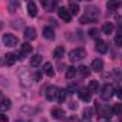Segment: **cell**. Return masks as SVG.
<instances>
[{
  "label": "cell",
  "mask_w": 122,
  "mask_h": 122,
  "mask_svg": "<svg viewBox=\"0 0 122 122\" xmlns=\"http://www.w3.org/2000/svg\"><path fill=\"white\" fill-rule=\"evenodd\" d=\"M119 6H121V3H119V2H108V3H106V7H108V9H109L111 12L116 10V9H118Z\"/></svg>",
  "instance_id": "obj_31"
},
{
  "label": "cell",
  "mask_w": 122,
  "mask_h": 122,
  "mask_svg": "<svg viewBox=\"0 0 122 122\" xmlns=\"http://www.w3.org/2000/svg\"><path fill=\"white\" fill-rule=\"evenodd\" d=\"M63 55H65V47H63V46H57V47L53 50V56H55L56 59L63 57Z\"/></svg>",
  "instance_id": "obj_25"
},
{
  "label": "cell",
  "mask_w": 122,
  "mask_h": 122,
  "mask_svg": "<svg viewBox=\"0 0 122 122\" xmlns=\"http://www.w3.org/2000/svg\"><path fill=\"white\" fill-rule=\"evenodd\" d=\"M113 111V115H121V103H116L115 108H112Z\"/></svg>",
  "instance_id": "obj_35"
},
{
  "label": "cell",
  "mask_w": 122,
  "mask_h": 122,
  "mask_svg": "<svg viewBox=\"0 0 122 122\" xmlns=\"http://www.w3.org/2000/svg\"><path fill=\"white\" fill-rule=\"evenodd\" d=\"M50 113H52V116L56 118V119H62V118H65V111L60 109V108H53V109L50 111Z\"/></svg>",
  "instance_id": "obj_16"
},
{
  "label": "cell",
  "mask_w": 122,
  "mask_h": 122,
  "mask_svg": "<svg viewBox=\"0 0 122 122\" xmlns=\"http://www.w3.org/2000/svg\"><path fill=\"white\" fill-rule=\"evenodd\" d=\"M75 75H76V68H73V66H69V68H66V72H65V76H66V79H72Z\"/></svg>",
  "instance_id": "obj_28"
},
{
  "label": "cell",
  "mask_w": 122,
  "mask_h": 122,
  "mask_svg": "<svg viewBox=\"0 0 122 122\" xmlns=\"http://www.w3.org/2000/svg\"><path fill=\"white\" fill-rule=\"evenodd\" d=\"M113 92H115V89H113V86L111 85V83H106V85H103L102 86V89H101V98L103 99V101H108V99H111L112 96H113Z\"/></svg>",
  "instance_id": "obj_5"
},
{
  "label": "cell",
  "mask_w": 122,
  "mask_h": 122,
  "mask_svg": "<svg viewBox=\"0 0 122 122\" xmlns=\"http://www.w3.org/2000/svg\"><path fill=\"white\" fill-rule=\"evenodd\" d=\"M40 78H42V73H40V72H37V73H36V76H35V79H36V81H40Z\"/></svg>",
  "instance_id": "obj_38"
},
{
  "label": "cell",
  "mask_w": 122,
  "mask_h": 122,
  "mask_svg": "<svg viewBox=\"0 0 122 122\" xmlns=\"http://www.w3.org/2000/svg\"><path fill=\"white\" fill-rule=\"evenodd\" d=\"M3 43H5V46H7V47H15V46H17L19 39H17L15 35L7 33V35L3 36Z\"/></svg>",
  "instance_id": "obj_6"
},
{
  "label": "cell",
  "mask_w": 122,
  "mask_h": 122,
  "mask_svg": "<svg viewBox=\"0 0 122 122\" xmlns=\"http://www.w3.org/2000/svg\"><path fill=\"white\" fill-rule=\"evenodd\" d=\"M16 60H17V59H16V55H15V53H7V55L5 56V63L9 65V66L15 65Z\"/></svg>",
  "instance_id": "obj_21"
},
{
  "label": "cell",
  "mask_w": 122,
  "mask_h": 122,
  "mask_svg": "<svg viewBox=\"0 0 122 122\" xmlns=\"http://www.w3.org/2000/svg\"><path fill=\"white\" fill-rule=\"evenodd\" d=\"M83 57H86V50L83 47H76L73 50L69 52V59L72 62H76V60H82Z\"/></svg>",
  "instance_id": "obj_3"
},
{
  "label": "cell",
  "mask_w": 122,
  "mask_h": 122,
  "mask_svg": "<svg viewBox=\"0 0 122 122\" xmlns=\"http://www.w3.org/2000/svg\"><path fill=\"white\" fill-rule=\"evenodd\" d=\"M27 15L30 17H35L37 15V7H36V3L35 2H29L27 3Z\"/></svg>",
  "instance_id": "obj_15"
},
{
  "label": "cell",
  "mask_w": 122,
  "mask_h": 122,
  "mask_svg": "<svg viewBox=\"0 0 122 122\" xmlns=\"http://www.w3.org/2000/svg\"><path fill=\"white\" fill-rule=\"evenodd\" d=\"M95 49H96L101 55H103V53H106V52H108V45H106V42H103V40L98 39V40H96V43H95Z\"/></svg>",
  "instance_id": "obj_9"
},
{
  "label": "cell",
  "mask_w": 122,
  "mask_h": 122,
  "mask_svg": "<svg viewBox=\"0 0 122 122\" xmlns=\"http://www.w3.org/2000/svg\"><path fill=\"white\" fill-rule=\"evenodd\" d=\"M91 69L95 71V72H101L103 69V60L102 59H95L92 62V65H91Z\"/></svg>",
  "instance_id": "obj_13"
},
{
  "label": "cell",
  "mask_w": 122,
  "mask_h": 122,
  "mask_svg": "<svg viewBox=\"0 0 122 122\" xmlns=\"http://www.w3.org/2000/svg\"><path fill=\"white\" fill-rule=\"evenodd\" d=\"M85 12H86L85 17H88V19H89V22H95V20L99 17V15H101V13H99V9H98L96 6H92V5L86 6Z\"/></svg>",
  "instance_id": "obj_4"
},
{
  "label": "cell",
  "mask_w": 122,
  "mask_h": 122,
  "mask_svg": "<svg viewBox=\"0 0 122 122\" xmlns=\"http://www.w3.org/2000/svg\"><path fill=\"white\" fill-rule=\"evenodd\" d=\"M40 63H42V56H40V55H33V56L30 57V66L36 68V66H39Z\"/></svg>",
  "instance_id": "obj_22"
},
{
  "label": "cell",
  "mask_w": 122,
  "mask_h": 122,
  "mask_svg": "<svg viewBox=\"0 0 122 122\" xmlns=\"http://www.w3.org/2000/svg\"><path fill=\"white\" fill-rule=\"evenodd\" d=\"M0 122H9V118H7V115L0 113Z\"/></svg>",
  "instance_id": "obj_36"
},
{
  "label": "cell",
  "mask_w": 122,
  "mask_h": 122,
  "mask_svg": "<svg viewBox=\"0 0 122 122\" xmlns=\"http://www.w3.org/2000/svg\"><path fill=\"white\" fill-rule=\"evenodd\" d=\"M57 91H59V89H57L56 86H49V88L46 89V92H45V93H46V99H47V101H53V99L57 96Z\"/></svg>",
  "instance_id": "obj_10"
},
{
  "label": "cell",
  "mask_w": 122,
  "mask_h": 122,
  "mask_svg": "<svg viewBox=\"0 0 122 122\" xmlns=\"http://www.w3.org/2000/svg\"><path fill=\"white\" fill-rule=\"evenodd\" d=\"M2 65H6V63H5V59L0 57V66H2Z\"/></svg>",
  "instance_id": "obj_39"
},
{
  "label": "cell",
  "mask_w": 122,
  "mask_h": 122,
  "mask_svg": "<svg viewBox=\"0 0 122 122\" xmlns=\"http://www.w3.org/2000/svg\"><path fill=\"white\" fill-rule=\"evenodd\" d=\"M23 36H25V39H26L27 42H29V40H30V42L35 40V39H36V29H35V27H26Z\"/></svg>",
  "instance_id": "obj_8"
},
{
  "label": "cell",
  "mask_w": 122,
  "mask_h": 122,
  "mask_svg": "<svg viewBox=\"0 0 122 122\" xmlns=\"http://www.w3.org/2000/svg\"><path fill=\"white\" fill-rule=\"evenodd\" d=\"M88 35H89L91 37H96V36L99 35V30H98V29H91V30L88 32Z\"/></svg>",
  "instance_id": "obj_34"
},
{
  "label": "cell",
  "mask_w": 122,
  "mask_h": 122,
  "mask_svg": "<svg viewBox=\"0 0 122 122\" xmlns=\"http://www.w3.org/2000/svg\"><path fill=\"white\" fill-rule=\"evenodd\" d=\"M106 122H111V121H106Z\"/></svg>",
  "instance_id": "obj_41"
},
{
  "label": "cell",
  "mask_w": 122,
  "mask_h": 122,
  "mask_svg": "<svg viewBox=\"0 0 122 122\" xmlns=\"http://www.w3.org/2000/svg\"><path fill=\"white\" fill-rule=\"evenodd\" d=\"M121 92H122V89H121V88H118V89H116V96H118V98H121V96H122V93H121Z\"/></svg>",
  "instance_id": "obj_37"
},
{
  "label": "cell",
  "mask_w": 122,
  "mask_h": 122,
  "mask_svg": "<svg viewBox=\"0 0 122 122\" xmlns=\"http://www.w3.org/2000/svg\"><path fill=\"white\" fill-rule=\"evenodd\" d=\"M66 96H68V91L66 89H59L57 91V101L60 102V103H63L65 101H66Z\"/></svg>",
  "instance_id": "obj_24"
},
{
  "label": "cell",
  "mask_w": 122,
  "mask_h": 122,
  "mask_svg": "<svg viewBox=\"0 0 122 122\" xmlns=\"http://www.w3.org/2000/svg\"><path fill=\"white\" fill-rule=\"evenodd\" d=\"M12 26H13L15 29H19V27L23 26V20H22V19H19V20H13V22H12Z\"/></svg>",
  "instance_id": "obj_32"
},
{
  "label": "cell",
  "mask_w": 122,
  "mask_h": 122,
  "mask_svg": "<svg viewBox=\"0 0 122 122\" xmlns=\"http://www.w3.org/2000/svg\"><path fill=\"white\" fill-rule=\"evenodd\" d=\"M113 30H115L113 23H111V22L103 23V26H102V32H103L105 35H112V32H113Z\"/></svg>",
  "instance_id": "obj_19"
},
{
  "label": "cell",
  "mask_w": 122,
  "mask_h": 122,
  "mask_svg": "<svg viewBox=\"0 0 122 122\" xmlns=\"http://www.w3.org/2000/svg\"><path fill=\"white\" fill-rule=\"evenodd\" d=\"M42 6L46 12H53V9L57 6V2H55V0H43Z\"/></svg>",
  "instance_id": "obj_11"
},
{
  "label": "cell",
  "mask_w": 122,
  "mask_h": 122,
  "mask_svg": "<svg viewBox=\"0 0 122 122\" xmlns=\"http://www.w3.org/2000/svg\"><path fill=\"white\" fill-rule=\"evenodd\" d=\"M32 50H33V47L30 46V43H23L22 46H20V52L23 53V55H29V53H32Z\"/></svg>",
  "instance_id": "obj_27"
},
{
  "label": "cell",
  "mask_w": 122,
  "mask_h": 122,
  "mask_svg": "<svg viewBox=\"0 0 122 122\" xmlns=\"http://www.w3.org/2000/svg\"><path fill=\"white\" fill-rule=\"evenodd\" d=\"M12 108V101L10 99H2L0 102V112H7Z\"/></svg>",
  "instance_id": "obj_17"
},
{
  "label": "cell",
  "mask_w": 122,
  "mask_h": 122,
  "mask_svg": "<svg viewBox=\"0 0 122 122\" xmlns=\"http://www.w3.org/2000/svg\"><path fill=\"white\" fill-rule=\"evenodd\" d=\"M57 15H59L60 19L65 20V22H71V20H72V15L69 13V10H68L66 7H59V9H57Z\"/></svg>",
  "instance_id": "obj_7"
},
{
  "label": "cell",
  "mask_w": 122,
  "mask_h": 122,
  "mask_svg": "<svg viewBox=\"0 0 122 122\" xmlns=\"http://www.w3.org/2000/svg\"><path fill=\"white\" fill-rule=\"evenodd\" d=\"M96 111H98V116H101V118H112L113 116V111L108 103L99 105V102H98L96 103Z\"/></svg>",
  "instance_id": "obj_2"
},
{
  "label": "cell",
  "mask_w": 122,
  "mask_h": 122,
  "mask_svg": "<svg viewBox=\"0 0 122 122\" xmlns=\"http://www.w3.org/2000/svg\"><path fill=\"white\" fill-rule=\"evenodd\" d=\"M20 7V2L19 0H10V2L7 3V9H9V12L10 13H15V12H17V9Z\"/></svg>",
  "instance_id": "obj_14"
},
{
  "label": "cell",
  "mask_w": 122,
  "mask_h": 122,
  "mask_svg": "<svg viewBox=\"0 0 122 122\" xmlns=\"http://www.w3.org/2000/svg\"><path fill=\"white\" fill-rule=\"evenodd\" d=\"M92 115H93V109H92V108H85V109H83V113H82V118H83L85 121H86V119L89 121V119L92 118Z\"/></svg>",
  "instance_id": "obj_29"
},
{
  "label": "cell",
  "mask_w": 122,
  "mask_h": 122,
  "mask_svg": "<svg viewBox=\"0 0 122 122\" xmlns=\"http://www.w3.org/2000/svg\"><path fill=\"white\" fill-rule=\"evenodd\" d=\"M78 72L83 76V78H88L89 75H91V71L88 69V66H79V69H78Z\"/></svg>",
  "instance_id": "obj_30"
},
{
  "label": "cell",
  "mask_w": 122,
  "mask_h": 122,
  "mask_svg": "<svg viewBox=\"0 0 122 122\" xmlns=\"http://www.w3.org/2000/svg\"><path fill=\"white\" fill-rule=\"evenodd\" d=\"M0 95H2V93H0Z\"/></svg>",
  "instance_id": "obj_42"
},
{
  "label": "cell",
  "mask_w": 122,
  "mask_h": 122,
  "mask_svg": "<svg viewBox=\"0 0 122 122\" xmlns=\"http://www.w3.org/2000/svg\"><path fill=\"white\" fill-rule=\"evenodd\" d=\"M17 76H19V81H20V83L25 86V88H29L30 85H32V75H30V72H29V69H26V68H20L19 71H17Z\"/></svg>",
  "instance_id": "obj_1"
},
{
  "label": "cell",
  "mask_w": 122,
  "mask_h": 122,
  "mask_svg": "<svg viewBox=\"0 0 122 122\" xmlns=\"http://www.w3.org/2000/svg\"><path fill=\"white\" fill-rule=\"evenodd\" d=\"M68 10H69V13H71V15H78V13H79V5H78V3H75V2H71V3H69V9H68Z\"/></svg>",
  "instance_id": "obj_26"
},
{
  "label": "cell",
  "mask_w": 122,
  "mask_h": 122,
  "mask_svg": "<svg viewBox=\"0 0 122 122\" xmlns=\"http://www.w3.org/2000/svg\"><path fill=\"white\" fill-rule=\"evenodd\" d=\"M43 36H45V39H47V40H53V39H55V30H53L52 27L46 26V27L43 29Z\"/></svg>",
  "instance_id": "obj_18"
},
{
  "label": "cell",
  "mask_w": 122,
  "mask_h": 122,
  "mask_svg": "<svg viewBox=\"0 0 122 122\" xmlns=\"http://www.w3.org/2000/svg\"><path fill=\"white\" fill-rule=\"evenodd\" d=\"M43 72L49 76V78H53L55 76V71H53V66H52V63H49V62H46L45 65H43Z\"/></svg>",
  "instance_id": "obj_20"
},
{
  "label": "cell",
  "mask_w": 122,
  "mask_h": 122,
  "mask_svg": "<svg viewBox=\"0 0 122 122\" xmlns=\"http://www.w3.org/2000/svg\"><path fill=\"white\" fill-rule=\"evenodd\" d=\"M16 122H22V121H16Z\"/></svg>",
  "instance_id": "obj_40"
},
{
  "label": "cell",
  "mask_w": 122,
  "mask_h": 122,
  "mask_svg": "<svg viewBox=\"0 0 122 122\" xmlns=\"http://www.w3.org/2000/svg\"><path fill=\"white\" fill-rule=\"evenodd\" d=\"M115 43H116V46L118 47H121L122 46V36H121V33L118 32V35H116V37H115Z\"/></svg>",
  "instance_id": "obj_33"
},
{
  "label": "cell",
  "mask_w": 122,
  "mask_h": 122,
  "mask_svg": "<svg viewBox=\"0 0 122 122\" xmlns=\"http://www.w3.org/2000/svg\"><path fill=\"white\" fill-rule=\"evenodd\" d=\"M78 95H79L81 101H83V102H89V101L92 99V95H91V92L88 91V88H83V89H81V91L78 92Z\"/></svg>",
  "instance_id": "obj_12"
},
{
  "label": "cell",
  "mask_w": 122,
  "mask_h": 122,
  "mask_svg": "<svg viewBox=\"0 0 122 122\" xmlns=\"http://www.w3.org/2000/svg\"><path fill=\"white\" fill-rule=\"evenodd\" d=\"M88 91H89L91 93H92V92H93V93H96V92L99 93V82H98V81H91Z\"/></svg>",
  "instance_id": "obj_23"
}]
</instances>
